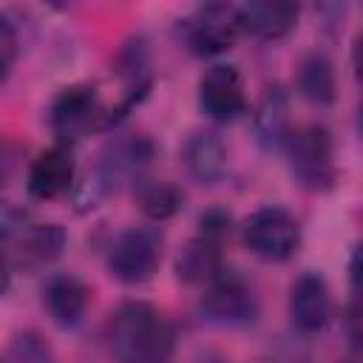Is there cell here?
<instances>
[{
    "label": "cell",
    "instance_id": "obj_1",
    "mask_svg": "<svg viewBox=\"0 0 363 363\" xmlns=\"http://www.w3.org/2000/svg\"><path fill=\"white\" fill-rule=\"evenodd\" d=\"M108 343L119 363H170L173 329L145 301H125L108 323Z\"/></svg>",
    "mask_w": 363,
    "mask_h": 363
},
{
    "label": "cell",
    "instance_id": "obj_2",
    "mask_svg": "<svg viewBox=\"0 0 363 363\" xmlns=\"http://www.w3.org/2000/svg\"><path fill=\"white\" fill-rule=\"evenodd\" d=\"M284 145L289 156V173L303 190L323 193L335 184V145L332 133L323 125H303L298 130H289Z\"/></svg>",
    "mask_w": 363,
    "mask_h": 363
},
{
    "label": "cell",
    "instance_id": "obj_3",
    "mask_svg": "<svg viewBox=\"0 0 363 363\" xmlns=\"http://www.w3.org/2000/svg\"><path fill=\"white\" fill-rule=\"evenodd\" d=\"M241 238L255 258L267 264H284L301 247V224L289 210L269 204L247 216Z\"/></svg>",
    "mask_w": 363,
    "mask_h": 363
},
{
    "label": "cell",
    "instance_id": "obj_4",
    "mask_svg": "<svg viewBox=\"0 0 363 363\" xmlns=\"http://www.w3.org/2000/svg\"><path fill=\"white\" fill-rule=\"evenodd\" d=\"M162 264V235L153 227H128L108 250V272L119 284H145Z\"/></svg>",
    "mask_w": 363,
    "mask_h": 363
},
{
    "label": "cell",
    "instance_id": "obj_5",
    "mask_svg": "<svg viewBox=\"0 0 363 363\" xmlns=\"http://www.w3.org/2000/svg\"><path fill=\"white\" fill-rule=\"evenodd\" d=\"M201 312L221 326H250L258 320V298L241 275L221 269L213 281H207Z\"/></svg>",
    "mask_w": 363,
    "mask_h": 363
},
{
    "label": "cell",
    "instance_id": "obj_6",
    "mask_svg": "<svg viewBox=\"0 0 363 363\" xmlns=\"http://www.w3.org/2000/svg\"><path fill=\"white\" fill-rule=\"evenodd\" d=\"M182 28H184L187 48L199 57H216V54L230 51L241 34L235 6H224V3H210V6L196 9L182 23Z\"/></svg>",
    "mask_w": 363,
    "mask_h": 363
},
{
    "label": "cell",
    "instance_id": "obj_7",
    "mask_svg": "<svg viewBox=\"0 0 363 363\" xmlns=\"http://www.w3.org/2000/svg\"><path fill=\"white\" fill-rule=\"evenodd\" d=\"M99 96H96V88L88 85V82H77V85H68L62 88L51 108H48V125L57 136L60 145H74L77 139H82L99 119Z\"/></svg>",
    "mask_w": 363,
    "mask_h": 363
},
{
    "label": "cell",
    "instance_id": "obj_8",
    "mask_svg": "<svg viewBox=\"0 0 363 363\" xmlns=\"http://www.w3.org/2000/svg\"><path fill=\"white\" fill-rule=\"evenodd\" d=\"M199 108L204 111L207 119L213 122H235L247 111V96H244V82L235 65L216 62L210 65L201 79H199Z\"/></svg>",
    "mask_w": 363,
    "mask_h": 363
},
{
    "label": "cell",
    "instance_id": "obj_9",
    "mask_svg": "<svg viewBox=\"0 0 363 363\" xmlns=\"http://www.w3.org/2000/svg\"><path fill=\"white\" fill-rule=\"evenodd\" d=\"M289 318L303 335L320 332L332 320V295L318 272H303L289 286Z\"/></svg>",
    "mask_w": 363,
    "mask_h": 363
},
{
    "label": "cell",
    "instance_id": "obj_10",
    "mask_svg": "<svg viewBox=\"0 0 363 363\" xmlns=\"http://www.w3.org/2000/svg\"><path fill=\"white\" fill-rule=\"evenodd\" d=\"M74 182V153L68 145H51L45 147L28 167V179H26V190L31 199L48 201L62 196Z\"/></svg>",
    "mask_w": 363,
    "mask_h": 363
},
{
    "label": "cell",
    "instance_id": "obj_11",
    "mask_svg": "<svg viewBox=\"0 0 363 363\" xmlns=\"http://www.w3.org/2000/svg\"><path fill=\"white\" fill-rule=\"evenodd\" d=\"M301 9L289 0H252L244 6H235L238 28L261 37V40H281L286 37L298 23Z\"/></svg>",
    "mask_w": 363,
    "mask_h": 363
},
{
    "label": "cell",
    "instance_id": "obj_12",
    "mask_svg": "<svg viewBox=\"0 0 363 363\" xmlns=\"http://www.w3.org/2000/svg\"><path fill=\"white\" fill-rule=\"evenodd\" d=\"M150 142L142 136H130V139H116L102 150V162L96 167V184H102L105 190L119 187L128 179H139V170L150 162Z\"/></svg>",
    "mask_w": 363,
    "mask_h": 363
},
{
    "label": "cell",
    "instance_id": "obj_13",
    "mask_svg": "<svg viewBox=\"0 0 363 363\" xmlns=\"http://www.w3.org/2000/svg\"><path fill=\"white\" fill-rule=\"evenodd\" d=\"M182 164L199 184H216L227 170V145L216 130H193L182 142Z\"/></svg>",
    "mask_w": 363,
    "mask_h": 363
},
{
    "label": "cell",
    "instance_id": "obj_14",
    "mask_svg": "<svg viewBox=\"0 0 363 363\" xmlns=\"http://www.w3.org/2000/svg\"><path fill=\"white\" fill-rule=\"evenodd\" d=\"M221 241L224 235L199 230L196 238H190L179 255H176V278L184 284H207L213 281L224 264H221Z\"/></svg>",
    "mask_w": 363,
    "mask_h": 363
},
{
    "label": "cell",
    "instance_id": "obj_15",
    "mask_svg": "<svg viewBox=\"0 0 363 363\" xmlns=\"http://www.w3.org/2000/svg\"><path fill=\"white\" fill-rule=\"evenodd\" d=\"M43 303L57 326L71 329L88 309V286L77 275H54L43 289Z\"/></svg>",
    "mask_w": 363,
    "mask_h": 363
},
{
    "label": "cell",
    "instance_id": "obj_16",
    "mask_svg": "<svg viewBox=\"0 0 363 363\" xmlns=\"http://www.w3.org/2000/svg\"><path fill=\"white\" fill-rule=\"evenodd\" d=\"M3 233H20L17 250L20 258L28 264H48L65 247V230L60 224H23V221H3Z\"/></svg>",
    "mask_w": 363,
    "mask_h": 363
},
{
    "label": "cell",
    "instance_id": "obj_17",
    "mask_svg": "<svg viewBox=\"0 0 363 363\" xmlns=\"http://www.w3.org/2000/svg\"><path fill=\"white\" fill-rule=\"evenodd\" d=\"M298 91L312 105L335 102V68L323 54H306L298 65Z\"/></svg>",
    "mask_w": 363,
    "mask_h": 363
},
{
    "label": "cell",
    "instance_id": "obj_18",
    "mask_svg": "<svg viewBox=\"0 0 363 363\" xmlns=\"http://www.w3.org/2000/svg\"><path fill=\"white\" fill-rule=\"evenodd\" d=\"M133 193H136L139 210L153 221H164V218L176 216L184 204L182 190L173 182H164V179H142L139 176Z\"/></svg>",
    "mask_w": 363,
    "mask_h": 363
},
{
    "label": "cell",
    "instance_id": "obj_19",
    "mask_svg": "<svg viewBox=\"0 0 363 363\" xmlns=\"http://www.w3.org/2000/svg\"><path fill=\"white\" fill-rule=\"evenodd\" d=\"M255 130H258V142L267 147H278L286 142L289 136V125H286V99L281 91H269L264 96V102L258 105L255 113Z\"/></svg>",
    "mask_w": 363,
    "mask_h": 363
},
{
    "label": "cell",
    "instance_id": "obj_20",
    "mask_svg": "<svg viewBox=\"0 0 363 363\" xmlns=\"http://www.w3.org/2000/svg\"><path fill=\"white\" fill-rule=\"evenodd\" d=\"M9 360L11 363H54V352L48 340L40 332H17L9 343Z\"/></svg>",
    "mask_w": 363,
    "mask_h": 363
},
{
    "label": "cell",
    "instance_id": "obj_21",
    "mask_svg": "<svg viewBox=\"0 0 363 363\" xmlns=\"http://www.w3.org/2000/svg\"><path fill=\"white\" fill-rule=\"evenodd\" d=\"M9 281H11V272H9V264H6V258L0 252V295L9 289Z\"/></svg>",
    "mask_w": 363,
    "mask_h": 363
},
{
    "label": "cell",
    "instance_id": "obj_22",
    "mask_svg": "<svg viewBox=\"0 0 363 363\" xmlns=\"http://www.w3.org/2000/svg\"><path fill=\"white\" fill-rule=\"evenodd\" d=\"M3 77H6V60L0 57V79H3Z\"/></svg>",
    "mask_w": 363,
    "mask_h": 363
}]
</instances>
